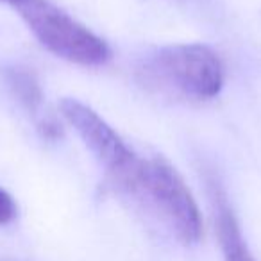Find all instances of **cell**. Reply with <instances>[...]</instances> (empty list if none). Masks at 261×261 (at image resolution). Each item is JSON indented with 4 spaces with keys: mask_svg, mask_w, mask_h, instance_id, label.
<instances>
[{
    "mask_svg": "<svg viewBox=\"0 0 261 261\" xmlns=\"http://www.w3.org/2000/svg\"><path fill=\"white\" fill-rule=\"evenodd\" d=\"M31 33L47 50L83 66H100L111 58L108 43L47 0L11 2Z\"/></svg>",
    "mask_w": 261,
    "mask_h": 261,
    "instance_id": "obj_2",
    "label": "cell"
},
{
    "mask_svg": "<svg viewBox=\"0 0 261 261\" xmlns=\"http://www.w3.org/2000/svg\"><path fill=\"white\" fill-rule=\"evenodd\" d=\"M13 86H15L16 93L20 95V98H22L29 108H36L41 102L40 88H38L36 83H33V79H31L27 73H18V75H15Z\"/></svg>",
    "mask_w": 261,
    "mask_h": 261,
    "instance_id": "obj_6",
    "label": "cell"
},
{
    "mask_svg": "<svg viewBox=\"0 0 261 261\" xmlns=\"http://www.w3.org/2000/svg\"><path fill=\"white\" fill-rule=\"evenodd\" d=\"M152 70L168 86L199 100L217 97L224 88V66L210 47L181 43L165 47L154 56Z\"/></svg>",
    "mask_w": 261,
    "mask_h": 261,
    "instance_id": "obj_3",
    "label": "cell"
},
{
    "mask_svg": "<svg viewBox=\"0 0 261 261\" xmlns=\"http://www.w3.org/2000/svg\"><path fill=\"white\" fill-rule=\"evenodd\" d=\"M123 186L145 197L186 245L199 242L202 218L181 174L163 158L142 160Z\"/></svg>",
    "mask_w": 261,
    "mask_h": 261,
    "instance_id": "obj_1",
    "label": "cell"
},
{
    "mask_svg": "<svg viewBox=\"0 0 261 261\" xmlns=\"http://www.w3.org/2000/svg\"><path fill=\"white\" fill-rule=\"evenodd\" d=\"M16 217V204L6 190L0 188V224H9Z\"/></svg>",
    "mask_w": 261,
    "mask_h": 261,
    "instance_id": "obj_7",
    "label": "cell"
},
{
    "mask_svg": "<svg viewBox=\"0 0 261 261\" xmlns=\"http://www.w3.org/2000/svg\"><path fill=\"white\" fill-rule=\"evenodd\" d=\"M9 2H13V0H9Z\"/></svg>",
    "mask_w": 261,
    "mask_h": 261,
    "instance_id": "obj_8",
    "label": "cell"
},
{
    "mask_svg": "<svg viewBox=\"0 0 261 261\" xmlns=\"http://www.w3.org/2000/svg\"><path fill=\"white\" fill-rule=\"evenodd\" d=\"M59 109L88 150L123 185L136 170L140 158L90 106L83 104L77 98H63L59 102Z\"/></svg>",
    "mask_w": 261,
    "mask_h": 261,
    "instance_id": "obj_4",
    "label": "cell"
},
{
    "mask_svg": "<svg viewBox=\"0 0 261 261\" xmlns=\"http://www.w3.org/2000/svg\"><path fill=\"white\" fill-rule=\"evenodd\" d=\"M218 238H220V245L224 250V256L227 261H256L252 254L249 252L245 242L242 238L240 227L234 220V215L229 211V207L220 206L218 207Z\"/></svg>",
    "mask_w": 261,
    "mask_h": 261,
    "instance_id": "obj_5",
    "label": "cell"
}]
</instances>
